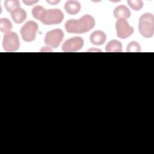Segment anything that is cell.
<instances>
[{
	"label": "cell",
	"mask_w": 154,
	"mask_h": 154,
	"mask_svg": "<svg viewBox=\"0 0 154 154\" xmlns=\"http://www.w3.org/2000/svg\"><path fill=\"white\" fill-rule=\"evenodd\" d=\"M60 1H47V2H48L51 5H56Z\"/></svg>",
	"instance_id": "19"
},
{
	"label": "cell",
	"mask_w": 154,
	"mask_h": 154,
	"mask_svg": "<svg viewBox=\"0 0 154 154\" xmlns=\"http://www.w3.org/2000/svg\"><path fill=\"white\" fill-rule=\"evenodd\" d=\"M38 30V24L34 21H28L20 29L22 39L26 42H31L35 40Z\"/></svg>",
	"instance_id": "6"
},
{
	"label": "cell",
	"mask_w": 154,
	"mask_h": 154,
	"mask_svg": "<svg viewBox=\"0 0 154 154\" xmlns=\"http://www.w3.org/2000/svg\"><path fill=\"white\" fill-rule=\"evenodd\" d=\"M114 16L117 19H128L131 16V11L129 9L124 5L116 7L114 10Z\"/></svg>",
	"instance_id": "10"
},
{
	"label": "cell",
	"mask_w": 154,
	"mask_h": 154,
	"mask_svg": "<svg viewBox=\"0 0 154 154\" xmlns=\"http://www.w3.org/2000/svg\"><path fill=\"white\" fill-rule=\"evenodd\" d=\"M95 25V20L93 16L85 14L78 20L70 19L64 25L65 29L69 33L82 34L88 32Z\"/></svg>",
	"instance_id": "2"
},
{
	"label": "cell",
	"mask_w": 154,
	"mask_h": 154,
	"mask_svg": "<svg viewBox=\"0 0 154 154\" xmlns=\"http://www.w3.org/2000/svg\"><path fill=\"white\" fill-rule=\"evenodd\" d=\"M4 6L6 10L11 13L14 10L20 7V3L17 0H6L4 1Z\"/></svg>",
	"instance_id": "14"
},
{
	"label": "cell",
	"mask_w": 154,
	"mask_h": 154,
	"mask_svg": "<svg viewBox=\"0 0 154 154\" xmlns=\"http://www.w3.org/2000/svg\"><path fill=\"white\" fill-rule=\"evenodd\" d=\"M141 51V47L139 43L135 41L130 42L127 46V52H139Z\"/></svg>",
	"instance_id": "17"
},
{
	"label": "cell",
	"mask_w": 154,
	"mask_h": 154,
	"mask_svg": "<svg viewBox=\"0 0 154 154\" xmlns=\"http://www.w3.org/2000/svg\"><path fill=\"white\" fill-rule=\"evenodd\" d=\"M38 1H23V2L26 5H32L35 3H37Z\"/></svg>",
	"instance_id": "18"
},
{
	"label": "cell",
	"mask_w": 154,
	"mask_h": 154,
	"mask_svg": "<svg viewBox=\"0 0 154 154\" xmlns=\"http://www.w3.org/2000/svg\"><path fill=\"white\" fill-rule=\"evenodd\" d=\"M84 45V40L81 37H73L64 42L62 51L66 52H72L79 51Z\"/></svg>",
	"instance_id": "8"
},
{
	"label": "cell",
	"mask_w": 154,
	"mask_h": 154,
	"mask_svg": "<svg viewBox=\"0 0 154 154\" xmlns=\"http://www.w3.org/2000/svg\"><path fill=\"white\" fill-rule=\"evenodd\" d=\"M117 35L122 39L131 36L134 32V28L131 26L126 19H119L116 22Z\"/></svg>",
	"instance_id": "7"
},
{
	"label": "cell",
	"mask_w": 154,
	"mask_h": 154,
	"mask_svg": "<svg viewBox=\"0 0 154 154\" xmlns=\"http://www.w3.org/2000/svg\"><path fill=\"white\" fill-rule=\"evenodd\" d=\"M64 38V32L60 29H55L48 31L45 37V43L49 48L55 49L59 46Z\"/></svg>",
	"instance_id": "5"
},
{
	"label": "cell",
	"mask_w": 154,
	"mask_h": 154,
	"mask_svg": "<svg viewBox=\"0 0 154 154\" xmlns=\"http://www.w3.org/2000/svg\"><path fill=\"white\" fill-rule=\"evenodd\" d=\"M140 33L145 38H150L154 31V16L152 13H146L141 16L138 22Z\"/></svg>",
	"instance_id": "3"
},
{
	"label": "cell",
	"mask_w": 154,
	"mask_h": 154,
	"mask_svg": "<svg viewBox=\"0 0 154 154\" xmlns=\"http://www.w3.org/2000/svg\"><path fill=\"white\" fill-rule=\"evenodd\" d=\"M11 16L16 23H21L26 19L27 14L23 8L19 7L11 13Z\"/></svg>",
	"instance_id": "12"
},
{
	"label": "cell",
	"mask_w": 154,
	"mask_h": 154,
	"mask_svg": "<svg viewBox=\"0 0 154 154\" xmlns=\"http://www.w3.org/2000/svg\"><path fill=\"white\" fill-rule=\"evenodd\" d=\"M12 29V24L7 18H1L0 19V30L1 32H7Z\"/></svg>",
	"instance_id": "15"
},
{
	"label": "cell",
	"mask_w": 154,
	"mask_h": 154,
	"mask_svg": "<svg viewBox=\"0 0 154 154\" xmlns=\"http://www.w3.org/2000/svg\"><path fill=\"white\" fill-rule=\"evenodd\" d=\"M32 16L46 25L60 23L63 19V12L58 8L45 10L40 5H36L32 10Z\"/></svg>",
	"instance_id": "1"
},
{
	"label": "cell",
	"mask_w": 154,
	"mask_h": 154,
	"mask_svg": "<svg viewBox=\"0 0 154 154\" xmlns=\"http://www.w3.org/2000/svg\"><path fill=\"white\" fill-rule=\"evenodd\" d=\"M128 4L129 6L135 11H139L143 7V2L140 0H128Z\"/></svg>",
	"instance_id": "16"
},
{
	"label": "cell",
	"mask_w": 154,
	"mask_h": 154,
	"mask_svg": "<svg viewBox=\"0 0 154 154\" xmlns=\"http://www.w3.org/2000/svg\"><path fill=\"white\" fill-rule=\"evenodd\" d=\"M105 51L107 52H122V44L118 40H112L106 45Z\"/></svg>",
	"instance_id": "13"
},
{
	"label": "cell",
	"mask_w": 154,
	"mask_h": 154,
	"mask_svg": "<svg viewBox=\"0 0 154 154\" xmlns=\"http://www.w3.org/2000/svg\"><path fill=\"white\" fill-rule=\"evenodd\" d=\"M106 38V35L105 33L100 30H97L92 32L90 36V42L94 45L100 46L103 45Z\"/></svg>",
	"instance_id": "9"
},
{
	"label": "cell",
	"mask_w": 154,
	"mask_h": 154,
	"mask_svg": "<svg viewBox=\"0 0 154 154\" xmlns=\"http://www.w3.org/2000/svg\"><path fill=\"white\" fill-rule=\"evenodd\" d=\"M20 46L19 39L17 34L13 31H9L4 35L2 47L7 52H15Z\"/></svg>",
	"instance_id": "4"
},
{
	"label": "cell",
	"mask_w": 154,
	"mask_h": 154,
	"mask_svg": "<svg viewBox=\"0 0 154 154\" xmlns=\"http://www.w3.org/2000/svg\"><path fill=\"white\" fill-rule=\"evenodd\" d=\"M64 9L68 14L75 15L79 12L81 4L79 2L76 1H67L64 4Z\"/></svg>",
	"instance_id": "11"
}]
</instances>
